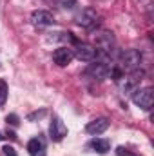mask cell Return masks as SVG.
Instances as JSON below:
<instances>
[{"mask_svg": "<svg viewBox=\"0 0 154 156\" xmlns=\"http://www.w3.org/2000/svg\"><path fill=\"white\" fill-rule=\"evenodd\" d=\"M27 151H29L31 156H45V140L42 136H37V138L29 140Z\"/></svg>", "mask_w": 154, "mask_h": 156, "instance_id": "cell-11", "label": "cell"}, {"mask_svg": "<svg viewBox=\"0 0 154 156\" xmlns=\"http://www.w3.org/2000/svg\"><path fill=\"white\" fill-rule=\"evenodd\" d=\"M44 115H45V109H42V111H37V113H31V115L27 116V120H29V122H33V120H37V118H42Z\"/></svg>", "mask_w": 154, "mask_h": 156, "instance_id": "cell-17", "label": "cell"}, {"mask_svg": "<svg viewBox=\"0 0 154 156\" xmlns=\"http://www.w3.org/2000/svg\"><path fill=\"white\" fill-rule=\"evenodd\" d=\"M0 140H2V136H0Z\"/></svg>", "mask_w": 154, "mask_h": 156, "instance_id": "cell-20", "label": "cell"}, {"mask_svg": "<svg viewBox=\"0 0 154 156\" xmlns=\"http://www.w3.org/2000/svg\"><path fill=\"white\" fill-rule=\"evenodd\" d=\"M7 83H5V80H0V109L4 107V104H5V100H7Z\"/></svg>", "mask_w": 154, "mask_h": 156, "instance_id": "cell-13", "label": "cell"}, {"mask_svg": "<svg viewBox=\"0 0 154 156\" xmlns=\"http://www.w3.org/2000/svg\"><path fill=\"white\" fill-rule=\"evenodd\" d=\"M107 127H109V120L107 118H96V120H93V122H89L85 125V131L89 134H102V133L107 131Z\"/></svg>", "mask_w": 154, "mask_h": 156, "instance_id": "cell-10", "label": "cell"}, {"mask_svg": "<svg viewBox=\"0 0 154 156\" xmlns=\"http://www.w3.org/2000/svg\"><path fill=\"white\" fill-rule=\"evenodd\" d=\"M58 4L64 7V9H73L76 5V0H58Z\"/></svg>", "mask_w": 154, "mask_h": 156, "instance_id": "cell-15", "label": "cell"}, {"mask_svg": "<svg viewBox=\"0 0 154 156\" xmlns=\"http://www.w3.org/2000/svg\"><path fill=\"white\" fill-rule=\"evenodd\" d=\"M121 62L129 71H136L142 64V53L138 49H127L121 53Z\"/></svg>", "mask_w": 154, "mask_h": 156, "instance_id": "cell-7", "label": "cell"}, {"mask_svg": "<svg viewBox=\"0 0 154 156\" xmlns=\"http://www.w3.org/2000/svg\"><path fill=\"white\" fill-rule=\"evenodd\" d=\"M89 145H91V149H94V151L100 153V154H105V153L111 149V142L105 140V138H94Z\"/></svg>", "mask_w": 154, "mask_h": 156, "instance_id": "cell-12", "label": "cell"}, {"mask_svg": "<svg viewBox=\"0 0 154 156\" xmlns=\"http://www.w3.org/2000/svg\"><path fill=\"white\" fill-rule=\"evenodd\" d=\"M98 22H100V16H98V13H96L94 9H91V7L83 9V11L76 16V24L82 26V27H85V29H94V27L98 26Z\"/></svg>", "mask_w": 154, "mask_h": 156, "instance_id": "cell-4", "label": "cell"}, {"mask_svg": "<svg viewBox=\"0 0 154 156\" xmlns=\"http://www.w3.org/2000/svg\"><path fill=\"white\" fill-rule=\"evenodd\" d=\"M132 102L142 107V109H151L152 107V102H154V96H152V89L151 87H142V89H136L132 93Z\"/></svg>", "mask_w": 154, "mask_h": 156, "instance_id": "cell-2", "label": "cell"}, {"mask_svg": "<svg viewBox=\"0 0 154 156\" xmlns=\"http://www.w3.org/2000/svg\"><path fill=\"white\" fill-rule=\"evenodd\" d=\"M49 134H51L53 142H62L67 136V127H65V123L62 122L60 116H53L51 125H49Z\"/></svg>", "mask_w": 154, "mask_h": 156, "instance_id": "cell-6", "label": "cell"}, {"mask_svg": "<svg viewBox=\"0 0 154 156\" xmlns=\"http://www.w3.org/2000/svg\"><path fill=\"white\" fill-rule=\"evenodd\" d=\"M73 53H75V56H76L78 60H82V62H94L96 56H98V51H96L94 45H91V44H80V42L75 44V51Z\"/></svg>", "mask_w": 154, "mask_h": 156, "instance_id": "cell-3", "label": "cell"}, {"mask_svg": "<svg viewBox=\"0 0 154 156\" xmlns=\"http://www.w3.org/2000/svg\"><path fill=\"white\" fill-rule=\"evenodd\" d=\"M2 151H4V156H16V151H15L11 145H5Z\"/></svg>", "mask_w": 154, "mask_h": 156, "instance_id": "cell-18", "label": "cell"}, {"mask_svg": "<svg viewBox=\"0 0 154 156\" xmlns=\"http://www.w3.org/2000/svg\"><path fill=\"white\" fill-rule=\"evenodd\" d=\"M73 58H75V53H73V49H69V47H60V49H56V51L53 53L54 64H58V66H62V67L69 66Z\"/></svg>", "mask_w": 154, "mask_h": 156, "instance_id": "cell-9", "label": "cell"}, {"mask_svg": "<svg viewBox=\"0 0 154 156\" xmlns=\"http://www.w3.org/2000/svg\"><path fill=\"white\" fill-rule=\"evenodd\" d=\"M31 22L33 26H38V27H45V26H53L54 24V16L49 13V11H44V9H38L31 15Z\"/></svg>", "mask_w": 154, "mask_h": 156, "instance_id": "cell-8", "label": "cell"}, {"mask_svg": "<svg viewBox=\"0 0 154 156\" xmlns=\"http://www.w3.org/2000/svg\"><path fill=\"white\" fill-rule=\"evenodd\" d=\"M85 75L93 80H105L111 75V67L105 62H94V64H89V67L85 69Z\"/></svg>", "mask_w": 154, "mask_h": 156, "instance_id": "cell-5", "label": "cell"}, {"mask_svg": "<svg viewBox=\"0 0 154 156\" xmlns=\"http://www.w3.org/2000/svg\"><path fill=\"white\" fill-rule=\"evenodd\" d=\"M116 154L118 156H138V154H134L132 151L125 149V147H118V149H116Z\"/></svg>", "mask_w": 154, "mask_h": 156, "instance_id": "cell-16", "label": "cell"}, {"mask_svg": "<svg viewBox=\"0 0 154 156\" xmlns=\"http://www.w3.org/2000/svg\"><path fill=\"white\" fill-rule=\"evenodd\" d=\"M94 44H96V45H94L96 51H100V53H103V55H111L116 47L114 35H113L111 31H100V33L94 35Z\"/></svg>", "mask_w": 154, "mask_h": 156, "instance_id": "cell-1", "label": "cell"}, {"mask_svg": "<svg viewBox=\"0 0 154 156\" xmlns=\"http://www.w3.org/2000/svg\"><path fill=\"white\" fill-rule=\"evenodd\" d=\"M5 122H7V125H13V127H16V125L20 123V118L16 116L15 113H11V115H7V116H5Z\"/></svg>", "mask_w": 154, "mask_h": 156, "instance_id": "cell-14", "label": "cell"}, {"mask_svg": "<svg viewBox=\"0 0 154 156\" xmlns=\"http://www.w3.org/2000/svg\"><path fill=\"white\" fill-rule=\"evenodd\" d=\"M5 138H9V140H13V142H15V140H16V134H15L13 131H9V129H7V131H5Z\"/></svg>", "mask_w": 154, "mask_h": 156, "instance_id": "cell-19", "label": "cell"}]
</instances>
